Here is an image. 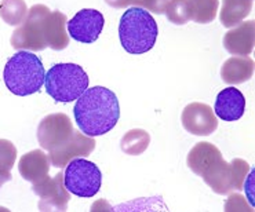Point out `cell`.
<instances>
[{"mask_svg":"<svg viewBox=\"0 0 255 212\" xmlns=\"http://www.w3.org/2000/svg\"><path fill=\"white\" fill-rule=\"evenodd\" d=\"M159 28L152 14L141 7H130L119 24L120 43L127 53L145 54L156 44Z\"/></svg>","mask_w":255,"mask_h":212,"instance_id":"obj_3","label":"cell"},{"mask_svg":"<svg viewBox=\"0 0 255 212\" xmlns=\"http://www.w3.org/2000/svg\"><path fill=\"white\" fill-rule=\"evenodd\" d=\"M66 24L72 39L84 44H91L101 35L105 19L101 11L94 8H83Z\"/></svg>","mask_w":255,"mask_h":212,"instance_id":"obj_9","label":"cell"},{"mask_svg":"<svg viewBox=\"0 0 255 212\" xmlns=\"http://www.w3.org/2000/svg\"><path fill=\"white\" fill-rule=\"evenodd\" d=\"M254 0H224L221 10V22L225 28H233L242 24L250 15Z\"/></svg>","mask_w":255,"mask_h":212,"instance_id":"obj_18","label":"cell"},{"mask_svg":"<svg viewBox=\"0 0 255 212\" xmlns=\"http://www.w3.org/2000/svg\"><path fill=\"white\" fill-rule=\"evenodd\" d=\"M18 170L25 181H29L33 185H40L48 179L50 159L43 150L36 149L21 157Z\"/></svg>","mask_w":255,"mask_h":212,"instance_id":"obj_14","label":"cell"},{"mask_svg":"<svg viewBox=\"0 0 255 212\" xmlns=\"http://www.w3.org/2000/svg\"><path fill=\"white\" fill-rule=\"evenodd\" d=\"M182 125L190 134L199 136L211 135L218 127V120L213 109L206 104L193 102L182 112Z\"/></svg>","mask_w":255,"mask_h":212,"instance_id":"obj_10","label":"cell"},{"mask_svg":"<svg viewBox=\"0 0 255 212\" xmlns=\"http://www.w3.org/2000/svg\"><path fill=\"white\" fill-rule=\"evenodd\" d=\"M73 125L64 113L48 114L37 127V141L43 149L51 152L73 134Z\"/></svg>","mask_w":255,"mask_h":212,"instance_id":"obj_8","label":"cell"},{"mask_svg":"<svg viewBox=\"0 0 255 212\" xmlns=\"http://www.w3.org/2000/svg\"><path fill=\"white\" fill-rule=\"evenodd\" d=\"M215 116L224 121H238L243 117L246 112V98L235 87H228L217 95L215 106H214Z\"/></svg>","mask_w":255,"mask_h":212,"instance_id":"obj_13","label":"cell"},{"mask_svg":"<svg viewBox=\"0 0 255 212\" xmlns=\"http://www.w3.org/2000/svg\"><path fill=\"white\" fill-rule=\"evenodd\" d=\"M95 149V141L93 136H87L80 132H73L64 143L50 152V161L54 167L62 168L69 161L77 157L89 156Z\"/></svg>","mask_w":255,"mask_h":212,"instance_id":"obj_11","label":"cell"},{"mask_svg":"<svg viewBox=\"0 0 255 212\" xmlns=\"http://www.w3.org/2000/svg\"><path fill=\"white\" fill-rule=\"evenodd\" d=\"M66 17L60 11H50L44 21V39L47 47L53 50H64L69 44L66 32Z\"/></svg>","mask_w":255,"mask_h":212,"instance_id":"obj_16","label":"cell"},{"mask_svg":"<svg viewBox=\"0 0 255 212\" xmlns=\"http://www.w3.org/2000/svg\"><path fill=\"white\" fill-rule=\"evenodd\" d=\"M167 18L175 25H184L189 22V8L188 0H170L164 8Z\"/></svg>","mask_w":255,"mask_h":212,"instance_id":"obj_24","label":"cell"},{"mask_svg":"<svg viewBox=\"0 0 255 212\" xmlns=\"http://www.w3.org/2000/svg\"><path fill=\"white\" fill-rule=\"evenodd\" d=\"M255 41L254 21L240 24L235 29L229 30L224 37V46L233 55H250L253 53Z\"/></svg>","mask_w":255,"mask_h":212,"instance_id":"obj_15","label":"cell"},{"mask_svg":"<svg viewBox=\"0 0 255 212\" xmlns=\"http://www.w3.org/2000/svg\"><path fill=\"white\" fill-rule=\"evenodd\" d=\"M188 165L218 195L242 190L250 168L249 163L240 159L226 163L220 150L208 142H200L190 150Z\"/></svg>","mask_w":255,"mask_h":212,"instance_id":"obj_1","label":"cell"},{"mask_svg":"<svg viewBox=\"0 0 255 212\" xmlns=\"http://www.w3.org/2000/svg\"><path fill=\"white\" fill-rule=\"evenodd\" d=\"M17 160V147L7 139H0V188L11 179V168Z\"/></svg>","mask_w":255,"mask_h":212,"instance_id":"obj_21","label":"cell"},{"mask_svg":"<svg viewBox=\"0 0 255 212\" xmlns=\"http://www.w3.org/2000/svg\"><path fill=\"white\" fill-rule=\"evenodd\" d=\"M33 192L40 197V211H64L71 199L64 185V174L61 172L40 185H33Z\"/></svg>","mask_w":255,"mask_h":212,"instance_id":"obj_12","label":"cell"},{"mask_svg":"<svg viewBox=\"0 0 255 212\" xmlns=\"http://www.w3.org/2000/svg\"><path fill=\"white\" fill-rule=\"evenodd\" d=\"M254 73V61L250 57H232L226 61L221 76L222 80L228 84H242L244 82H249Z\"/></svg>","mask_w":255,"mask_h":212,"instance_id":"obj_17","label":"cell"},{"mask_svg":"<svg viewBox=\"0 0 255 212\" xmlns=\"http://www.w3.org/2000/svg\"><path fill=\"white\" fill-rule=\"evenodd\" d=\"M50 14V8L43 4H36L28 10L25 21L18 26L11 36V46L17 50L42 51L47 47L44 39V21Z\"/></svg>","mask_w":255,"mask_h":212,"instance_id":"obj_7","label":"cell"},{"mask_svg":"<svg viewBox=\"0 0 255 212\" xmlns=\"http://www.w3.org/2000/svg\"><path fill=\"white\" fill-rule=\"evenodd\" d=\"M244 197H242L240 195H235V196H231L229 197V201H228V204H232V207H226V211H251L250 208H246V206H240L239 203L240 201H243Z\"/></svg>","mask_w":255,"mask_h":212,"instance_id":"obj_25","label":"cell"},{"mask_svg":"<svg viewBox=\"0 0 255 212\" xmlns=\"http://www.w3.org/2000/svg\"><path fill=\"white\" fill-rule=\"evenodd\" d=\"M28 7L24 0H3L0 4V17L7 25L17 26L25 21Z\"/></svg>","mask_w":255,"mask_h":212,"instance_id":"obj_20","label":"cell"},{"mask_svg":"<svg viewBox=\"0 0 255 212\" xmlns=\"http://www.w3.org/2000/svg\"><path fill=\"white\" fill-rule=\"evenodd\" d=\"M73 113L79 130L84 135L101 136L115 128L119 121V101L113 91L95 86L77 98Z\"/></svg>","mask_w":255,"mask_h":212,"instance_id":"obj_2","label":"cell"},{"mask_svg":"<svg viewBox=\"0 0 255 212\" xmlns=\"http://www.w3.org/2000/svg\"><path fill=\"white\" fill-rule=\"evenodd\" d=\"M105 1L115 8L134 6L145 8L148 11L157 12V14H163L167 4V0H105Z\"/></svg>","mask_w":255,"mask_h":212,"instance_id":"obj_23","label":"cell"},{"mask_svg":"<svg viewBox=\"0 0 255 212\" xmlns=\"http://www.w3.org/2000/svg\"><path fill=\"white\" fill-rule=\"evenodd\" d=\"M44 86L54 101L72 102L89 89V76L80 65L57 64L46 73Z\"/></svg>","mask_w":255,"mask_h":212,"instance_id":"obj_5","label":"cell"},{"mask_svg":"<svg viewBox=\"0 0 255 212\" xmlns=\"http://www.w3.org/2000/svg\"><path fill=\"white\" fill-rule=\"evenodd\" d=\"M3 77L6 87L12 94L26 97L42 89L46 72L37 55L21 50L7 61Z\"/></svg>","mask_w":255,"mask_h":212,"instance_id":"obj_4","label":"cell"},{"mask_svg":"<svg viewBox=\"0 0 255 212\" xmlns=\"http://www.w3.org/2000/svg\"><path fill=\"white\" fill-rule=\"evenodd\" d=\"M149 142H150V136H149L146 131L131 130L123 136V139H122V149L127 154L136 156V154H141L142 152L146 150Z\"/></svg>","mask_w":255,"mask_h":212,"instance_id":"obj_22","label":"cell"},{"mask_svg":"<svg viewBox=\"0 0 255 212\" xmlns=\"http://www.w3.org/2000/svg\"><path fill=\"white\" fill-rule=\"evenodd\" d=\"M102 174L100 168L86 159H73L66 164L64 185L68 192L77 197L91 199L101 188Z\"/></svg>","mask_w":255,"mask_h":212,"instance_id":"obj_6","label":"cell"},{"mask_svg":"<svg viewBox=\"0 0 255 212\" xmlns=\"http://www.w3.org/2000/svg\"><path fill=\"white\" fill-rule=\"evenodd\" d=\"M218 6V0H188L190 21H195L197 24L213 22L217 17Z\"/></svg>","mask_w":255,"mask_h":212,"instance_id":"obj_19","label":"cell"}]
</instances>
